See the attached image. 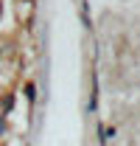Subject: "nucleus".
<instances>
[{
    "label": "nucleus",
    "instance_id": "f257e3e1",
    "mask_svg": "<svg viewBox=\"0 0 140 146\" xmlns=\"http://www.w3.org/2000/svg\"><path fill=\"white\" fill-rule=\"evenodd\" d=\"M81 23H84V28H90V3L87 0H81Z\"/></svg>",
    "mask_w": 140,
    "mask_h": 146
},
{
    "label": "nucleus",
    "instance_id": "f03ea898",
    "mask_svg": "<svg viewBox=\"0 0 140 146\" xmlns=\"http://www.w3.org/2000/svg\"><path fill=\"white\" fill-rule=\"evenodd\" d=\"M25 98H28L31 104L36 101V87H34V82H28V84H25Z\"/></svg>",
    "mask_w": 140,
    "mask_h": 146
},
{
    "label": "nucleus",
    "instance_id": "7ed1b4c3",
    "mask_svg": "<svg viewBox=\"0 0 140 146\" xmlns=\"http://www.w3.org/2000/svg\"><path fill=\"white\" fill-rule=\"evenodd\" d=\"M14 107V98H11V96H6V101H3V110H6V112H9V110Z\"/></svg>",
    "mask_w": 140,
    "mask_h": 146
},
{
    "label": "nucleus",
    "instance_id": "20e7f679",
    "mask_svg": "<svg viewBox=\"0 0 140 146\" xmlns=\"http://www.w3.org/2000/svg\"><path fill=\"white\" fill-rule=\"evenodd\" d=\"M6 132V118H3V112H0V135Z\"/></svg>",
    "mask_w": 140,
    "mask_h": 146
},
{
    "label": "nucleus",
    "instance_id": "39448f33",
    "mask_svg": "<svg viewBox=\"0 0 140 146\" xmlns=\"http://www.w3.org/2000/svg\"><path fill=\"white\" fill-rule=\"evenodd\" d=\"M0 56H3V48H0Z\"/></svg>",
    "mask_w": 140,
    "mask_h": 146
}]
</instances>
